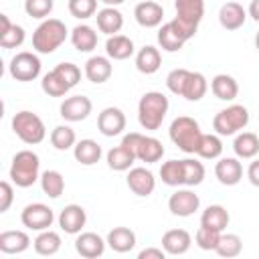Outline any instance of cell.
<instances>
[{"mask_svg":"<svg viewBox=\"0 0 259 259\" xmlns=\"http://www.w3.org/2000/svg\"><path fill=\"white\" fill-rule=\"evenodd\" d=\"M30 247V237L24 231H4L0 233V251L6 255L22 253Z\"/></svg>","mask_w":259,"mask_h":259,"instance_id":"cell-25","label":"cell"},{"mask_svg":"<svg viewBox=\"0 0 259 259\" xmlns=\"http://www.w3.org/2000/svg\"><path fill=\"white\" fill-rule=\"evenodd\" d=\"M221 257H237V255H241V251H243V241H241V237L239 235H235V233H227V235H223L221 233V239H219V245H217V249H214Z\"/></svg>","mask_w":259,"mask_h":259,"instance_id":"cell-41","label":"cell"},{"mask_svg":"<svg viewBox=\"0 0 259 259\" xmlns=\"http://www.w3.org/2000/svg\"><path fill=\"white\" fill-rule=\"evenodd\" d=\"M87 223V212L83 206L79 204H67L61 212H59V227L67 233V235H77L81 233V229Z\"/></svg>","mask_w":259,"mask_h":259,"instance_id":"cell-15","label":"cell"},{"mask_svg":"<svg viewBox=\"0 0 259 259\" xmlns=\"http://www.w3.org/2000/svg\"><path fill=\"white\" fill-rule=\"evenodd\" d=\"M214 176L225 186H235L243 178V166L237 158H221L214 166Z\"/></svg>","mask_w":259,"mask_h":259,"instance_id":"cell-17","label":"cell"},{"mask_svg":"<svg viewBox=\"0 0 259 259\" xmlns=\"http://www.w3.org/2000/svg\"><path fill=\"white\" fill-rule=\"evenodd\" d=\"M24 28L18 24H12L4 34H0V47L2 49H16L24 42Z\"/></svg>","mask_w":259,"mask_h":259,"instance_id":"cell-47","label":"cell"},{"mask_svg":"<svg viewBox=\"0 0 259 259\" xmlns=\"http://www.w3.org/2000/svg\"><path fill=\"white\" fill-rule=\"evenodd\" d=\"M105 243L97 233H81L77 239H75V251L85 257V259H95V257H101L103 251H105Z\"/></svg>","mask_w":259,"mask_h":259,"instance_id":"cell-18","label":"cell"},{"mask_svg":"<svg viewBox=\"0 0 259 259\" xmlns=\"http://www.w3.org/2000/svg\"><path fill=\"white\" fill-rule=\"evenodd\" d=\"M206 91H208V81H206V77H204L202 73H198V71H190L188 81H186L184 91H182V97L188 99V101H200Z\"/></svg>","mask_w":259,"mask_h":259,"instance_id":"cell-35","label":"cell"},{"mask_svg":"<svg viewBox=\"0 0 259 259\" xmlns=\"http://www.w3.org/2000/svg\"><path fill=\"white\" fill-rule=\"evenodd\" d=\"M97 130L105 136V138H113L119 136L125 130V113L119 107H105L99 115H97Z\"/></svg>","mask_w":259,"mask_h":259,"instance_id":"cell-12","label":"cell"},{"mask_svg":"<svg viewBox=\"0 0 259 259\" xmlns=\"http://www.w3.org/2000/svg\"><path fill=\"white\" fill-rule=\"evenodd\" d=\"M12 132L28 146H34V144H40L47 136V127L42 123V119L28 111V109H22L18 113H14L12 117Z\"/></svg>","mask_w":259,"mask_h":259,"instance_id":"cell-6","label":"cell"},{"mask_svg":"<svg viewBox=\"0 0 259 259\" xmlns=\"http://www.w3.org/2000/svg\"><path fill=\"white\" fill-rule=\"evenodd\" d=\"M174 8H176V16L172 22L182 32V36L190 40L196 34L198 24L204 16V0H176Z\"/></svg>","mask_w":259,"mask_h":259,"instance_id":"cell-4","label":"cell"},{"mask_svg":"<svg viewBox=\"0 0 259 259\" xmlns=\"http://www.w3.org/2000/svg\"><path fill=\"white\" fill-rule=\"evenodd\" d=\"M168 253L164 251V249H158V247H148V249H144V251H140V259H164Z\"/></svg>","mask_w":259,"mask_h":259,"instance_id":"cell-50","label":"cell"},{"mask_svg":"<svg viewBox=\"0 0 259 259\" xmlns=\"http://www.w3.org/2000/svg\"><path fill=\"white\" fill-rule=\"evenodd\" d=\"M134 40L125 34H111L105 40V53L113 61H125L134 55Z\"/></svg>","mask_w":259,"mask_h":259,"instance_id":"cell-23","label":"cell"},{"mask_svg":"<svg viewBox=\"0 0 259 259\" xmlns=\"http://www.w3.org/2000/svg\"><path fill=\"white\" fill-rule=\"evenodd\" d=\"M67 26L59 18H45L32 32V49L40 55L55 53L67 40Z\"/></svg>","mask_w":259,"mask_h":259,"instance_id":"cell-2","label":"cell"},{"mask_svg":"<svg viewBox=\"0 0 259 259\" xmlns=\"http://www.w3.org/2000/svg\"><path fill=\"white\" fill-rule=\"evenodd\" d=\"M51 144L55 150L59 152H65L69 148H73L77 144V136H75V130L69 127V125H57L53 132H51Z\"/></svg>","mask_w":259,"mask_h":259,"instance_id":"cell-40","label":"cell"},{"mask_svg":"<svg viewBox=\"0 0 259 259\" xmlns=\"http://www.w3.org/2000/svg\"><path fill=\"white\" fill-rule=\"evenodd\" d=\"M125 182H127V188H130L134 194H138V196H150V194L154 192V188H156V178H154V174H152L148 168H142V166L130 168Z\"/></svg>","mask_w":259,"mask_h":259,"instance_id":"cell-14","label":"cell"},{"mask_svg":"<svg viewBox=\"0 0 259 259\" xmlns=\"http://www.w3.org/2000/svg\"><path fill=\"white\" fill-rule=\"evenodd\" d=\"M210 91L221 101H233L239 95V83L235 81V77L227 73H219L210 81Z\"/></svg>","mask_w":259,"mask_h":259,"instance_id":"cell-24","label":"cell"},{"mask_svg":"<svg viewBox=\"0 0 259 259\" xmlns=\"http://www.w3.org/2000/svg\"><path fill=\"white\" fill-rule=\"evenodd\" d=\"M223 154V142L219 138V134H202L200 138V144H198V150H196V156L204 158V160H214Z\"/></svg>","mask_w":259,"mask_h":259,"instance_id":"cell-38","label":"cell"},{"mask_svg":"<svg viewBox=\"0 0 259 259\" xmlns=\"http://www.w3.org/2000/svg\"><path fill=\"white\" fill-rule=\"evenodd\" d=\"M136 160H138L136 154H134L130 148H125L123 144H119V146H115V148H111V150L107 152V166H109L111 170H115V172L130 170Z\"/></svg>","mask_w":259,"mask_h":259,"instance_id":"cell-32","label":"cell"},{"mask_svg":"<svg viewBox=\"0 0 259 259\" xmlns=\"http://www.w3.org/2000/svg\"><path fill=\"white\" fill-rule=\"evenodd\" d=\"M229 210L223 206V204H210L202 210L200 214V225L202 227H208V229H214V231H225L229 227Z\"/></svg>","mask_w":259,"mask_h":259,"instance_id":"cell-30","label":"cell"},{"mask_svg":"<svg viewBox=\"0 0 259 259\" xmlns=\"http://www.w3.org/2000/svg\"><path fill=\"white\" fill-rule=\"evenodd\" d=\"M107 245L115 251V253H127L136 247V233L127 227H113L107 233Z\"/></svg>","mask_w":259,"mask_h":259,"instance_id":"cell-26","label":"cell"},{"mask_svg":"<svg viewBox=\"0 0 259 259\" xmlns=\"http://www.w3.org/2000/svg\"><path fill=\"white\" fill-rule=\"evenodd\" d=\"M190 245H192V237L184 229H170L162 237V249L168 255H182L190 249Z\"/></svg>","mask_w":259,"mask_h":259,"instance_id":"cell-19","label":"cell"},{"mask_svg":"<svg viewBox=\"0 0 259 259\" xmlns=\"http://www.w3.org/2000/svg\"><path fill=\"white\" fill-rule=\"evenodd\" d=\"M168 136L174 142V146H178L184 154H196L200 138H202V132H200V125H198V121L194 117L180 115L170 123Z\"/></svg>","mask_w":259,"mask_h":259,"instance_id":"cell-3","label":"cell"},{"mask_svg":"<svg viewBox=\"0 0 259 259\" xmlns=\"http://www.w3.org/2000/svg\"><path fill=\"white\" fill-rule=\"evenodd\" d=\"M32 247L38 255H55L59 249H61V235L51 231V229H45V231H38L36 239L32 241Z\"/></svg>","mask_w":259,"mask_h":259,"instance_id":"cell-34","label":"cell"},{"mask_svg":"<svg viewBox=\"0 0 259 259\" xmlns=\"http://www.w3.org/2000/svg\"><path fill=\"white\" fill-rule=\"evenodd\" d=\"M233 150H235L237 158H243V160L255 158L259 154V138L253 132H243V134H239L235 138Z\"/></svg>","mask_w":259,"mask_h":259,"instance_id":"cell-33","label":"cell"},{"mask_svg":"<svg viewBox=\"0 0 259 259\" xmlns=\"http://www.w3.org/2000/svg\"><path fill=\"white\" fill-rule=\"evenodd\" d=\"M101 146L95 142V140H79L75 146H73V156H75V160L79 162V164H83V166H93V164H97L99 162V158H101Z\"/></svg>","mask_w":259,"mask_h":259,"instance_id":"cell-29","label":"cell"},{"mask_svg":"<svg viewBox=\"0 0 259 259\" xmlns=\"http://www.w3.org/2000/svg\"><path fill=\"white\" fill-rule=\"evenodd\" d=\"M160 178L168 186H180V184H184L182 160H168V162H164L162 168H160Z\"/></svg>","mask_w":259,"mask_h":259,"instance_id":"cell-39","label":"cell"},{"mask_svg":"<svg viewBox=\"0 0 259 259\" xmlns=\"http://www.w3.org/2000/svg\"><path fill=\"white\" fill-rule=\"evenodd\" d=\"M95 20H97V28L107 36L117 34L123 26V16L115 6H105V8L97 10Z\"/></svg>","mask_w":259,"mask_h":259,"instance_id":"cell-22","label":"cell"},{"mask_svg":"<svg viewBox=\"0 0 259 259\" xmlns=\"http://www.w3.org/2000/svg\"><path fill=\"white\" fill-rule=\"evenodd\" d=\"M10 26H12V22L8 20V16L6 14H0V34H4Z\"/></svg>","mask_w":259,"mask_h":259,"instance_id":"cell-53","label":"cell"},{"mask_svg":"<svg viewBox=\"0 0 259 259\" xmlns=\"http://www.w3.org/2000/svg\"><path fill=\"white\" fill-rule=\"evenodd\" d=\"M249 16L255 22H259V0H251V4H249Z\"/></svg>","mask_w":259,"mask_h":259,"instance_id":"cell-52","label":"cell"},{"mask_svg":"<svg viewBox=\"0 0 259 259\" xmlns=\"http://www.w3.org/2000/svg\"><path fill=\"white\" fill-rule=\"evenodd\" d=\"M219 239H221V231H214V229H208L202 225L198 227V231L194 235V241L202 251H214L219 245Z\"/></svg>","mask_w":259,"mask_h":259,"instance_id":"cell-43","label":"cell"},{"mask_svg":"<svg viewBox=\"0 0 259 259\" xmlns=\"http://www.w3.org/2000/svg\"><path fill=\"white\" fill-rule=\"evenodd\" d=\"M55 71L67 81V85H69L71 89L81 81V69H79L75 63H59V65L55 67Z\"/></svg>","mask_w":259,"mask_h":259,"instance_id":"cell-48","label":"cell"},{"mask_svg":"<svg viewBox=\"0 0 259 259\" xmlns=\"http://www.w3.org/2000/svg\"><path fill=\"white\" fill-rule=\"evenodd\" d=\"M113 73V65L109 61V57H101V55H95L91 59H87L85 63V77L91 81V83H105L109 81Z\"/></svg>","mask_w":259,"mask_h":259,"instance_id":"cell-20","label":"cell"},{"mask_svg":"<svg viewBox=\"0 0 259 259\" xmlns=\"http://www.w3.org/2000/svg\"><path fill=\"white\" fill-rule=\"evenodd\" d=\"M121 144L125 148H130L138 160L146 162V164H154L158 160H162L164 156V146L160 140L152 138V136H144V134H138V132H130L123 136Z\"/></svg>","mask_w":259,"mask_h":259,"instance_id":"cell-7","label":"cell"},{"mask_svg":"<svg viewBox=\"0 0 259 259\" xmlns=\"http://www.w3.org/2000/svg\"><path fill=\"white\" fill-rule=\"evenodd\" d=\"M245 18H247V10L239 4V2H227L221 6L219 10V22L223 28L227 30H237L245 24Z\"/></svg>","mask_w":259,"mask_h":259,"instance_id":"cell-21","label":"cell"},{"mask_svg":"<svg viewBox=\"0 0 259 259\" xmlns=\"http://www.w3.org/2000/svg\"><path fill=\"white\" fill-rule=\"evenodd\" d=\"M188 75H190L188 69H172V71L166 75V87H168L174 95H180V97H182L184 85H186V81H188Z\"/></svg>","mask_w":259,"mask_h":259,"instance_id":"cell-46","label":"cell"},{"mask_svg":"<svg viewBox=\"0 0 259 259\" xmlns=\"http://www.w3.org/2000/svg\"><path fill=\"white\" fill-rule=\"evenodd\" d=\"M182 168H184V186H198L204 180L202 162L192 160V158H184L182 160Z\"/></svg>","mask_w":259,"mask_h":259,"instance_id":"cell-42","label":"cell"},{"mask_svg":"<svg viewBox=\"0 0 259 259\" xmlns=\"http://www.w3.org/2000/svg\"><path fill=\"white\" fill-rule=\"evenodd\" d=\"M69 12L79 20H87L97 14V0H69Z\"/></svg>","mask_w":259,"mask_h":259,"instance_id":"cell-44","label":"cell"},{"mask_svg":"<svg viewBox=\"0 0 259 259\" xmlns=\"http://www.w3.org/2000/svg\"><path fill=\"white\" fill-rule=\"evenodd\" d=\"M20 221L30 231H45L55 223V212L51 206H47L42 202H32L22 208Z\"/></svg>","mask_w":259,"mask_h":259,"instance_id":"cell-10","label":"cell"},{"mask_svg":"<svg viewBox=\"0 0 259 259\" xmlns=\"http://www.w3.org/2000/svg\"><path fill=\"white\" fill-rule=\"evenodd\" d=\"M8 71L16 81H34L40 75V59L30 51L16 53L10 59Z\"/></svg>","mask_w":259,"mask_h":259,"instance_id":"cell-9","label":"cell"},{"mask_svg":"<svg viewBox=\"0 0 259 259\" xmlns=\"http://www.w3.org/2000/svg\"><path fill=\"white\" fill-rule=\"evenodd\" d=\"M168 97L162 91H148L142 95L140 103H138V121L144 130L148 132H156L160 130L166 113H168Z\"/></svg>","mask_w":259,"mask_h":259,"instance_id":"cell-1","label":"cell"},{"mask_svg":"<svg viewBox=\"0 0 259 259\" xmlns=\"http://www.w3.org/2000/svg\"><path fill=\"white\" fill-rule=\"evenodd\" d=\"M255 49L259 51V30H257V34H255Z\"/></svg>","mask_w":259,"mask_h":259,"instance_id":"cell-55","label":"cell"},{"mask_svg":"<svg viewBox=\"0 0 259 259\" xmlns=\"http://www.w3.org/2000/svg\"><path fill=\"white\" fill-rule=\"evenodd\" d=\"M40 188L49 198H59L65 190V178L59 170H45L40 174Z\"/></svg>","mask_w":259,"mask_h":259,"instance_id":"cell-36","label":"cell"},{"mask_svg":"<svg viewBox=\"0 0 259 259\" xmlns=\"http://www.w3.org/2000/svg\"><path fill=\"white\" fill-rule=\"evenodd\" d=\"M160 65H162V55H160V51L156 47L146 45V47H142L138 51V55H136V69L140 73L152 75V73H156L160 69Z\"/></svg>","mask_w":259,"mask_h":259,"instance_id":"cell-28","label":"cell"},{"mask_svg":"<svg viewBox=\"0 0 259 259\" xmlns=\"http://www.w3.org/2000/svg\"><path fill=\"white\" fill-rule=\"evenodd\" d=\"M38 168H40V160L32 150H20L14 154L12 164H10V180L20 186V188H28L32 186L40 176H38Z\"/></svg>","mask_w":259,"mask_h":259,"instance_id":"cell-5","label":"cell"},{"mask_svg":"<svg viewBox=\"0 0 259 259\" xmlns=\"http://www.w3.org/2000/svg\"><path fill=\"white\" fill-rule=\"evenodd\" d=\"M247 123H249V111L245 105H239V103H233L221 109L212 117V130L219 136H235L237 132L245 130Z\"/></svg>","mask_w":259,"mask_h":259,"instance_id":"cell-8","label":"cell"},{"mask_svg":"<svg viewBox=\"0 0 259 259\" xmlns=\"http://www.w3.org/2000/svg\"><path fill=\"white\" fill-rule=\"evenodd\" d=\"M247 178H249V182H251L253 186H259V158L249 164V168H247Z\"/></svg>","mask_w":259,"mask_h":259,"instance_id":"cell-51","label":"cell"},{"mask_svg":"<svg viewBox=\"0 0 259 259\" xmlns=\"http://www.w3.org/2000/svg\"><path fill=\"white\" fill-rule=\"evenodd\" d=\"M134 16H136V22L144 28H156L162 24V18H164V8L158 4V2H152V0H142L136 8H134Z\"/></svg>","mask_w":259,"mask_h":259,"instance_id":"cell-16","label":"cell"},{"mask_svg":"<svg viewBox=\"0 0 259 259\" xmlns=\"http://www.w3.org/2000/svg\"><path fill=\"white\" fill-rule=\"evenodd\" d=\"M105 6H119L121 2H125V0H101Z\"/></svg>","mask_w":259,"mask_h":259,"instance_id":"cell-54","label":"cell"},{"mask_svg":"<svg viewBox=\"0 0 259 259\" xmlns=\"http://www.w3.org/2000/svg\"><path fill=\"white\" fill-rule=\"evenodd\" d=\"M12 200H14L12 184L6 182V180H2L0 182V212H6L10 208V204H12Z\"/></svg>","mask_w":259,"mask_h":259,"instance_id":"cell-49","label":"cell"},{"mask_svg":"<svg viewBox=\"0 0 259 259\" xmlns=\"http://www.w3.org/2000/svg\"><path fill=\"white\" fill-rule=\"evenodd\" d=\"M53 6H55L53 0H24V12L38 20L49 18V14L53 12Z\"/></svg>","mask_w":259,"mask_h":259,"instance_id":"cell-45","label":"cell"},{"mask_svg":"<svg viewBox=\"0 0 259 259\" xmlns=\"http://www.w3.org/2000/svg\"><path fill=\"white\" fill-rule=\"evenodd\" d=\"M184 42H186V38L182 36V32L176 28V24L172 20L160 26V30H158V45L164 51L176 53V51H180L184 47Z\"/></svg>","mask_w":259,"mask_h":259,"instance_id":"cell-27","label":"cell"},{"mask_svg":"<svg viewBox=\"0 0 259 259\" xmlns=\"http://www.w3.org/2000/svg\"><path fill=\"white\" fill-rule=\"evenodd\" d=\"M40 87H42V91H45L47 95H51V97H63V95H67V91L71 89V87L67 85V81H65L55 69L49 71V73L42 77Z\"/></svg>","mask_w":259,"mask_h":259,"instance_id":"cell-37","label":"cell"},{"mask_svg":"<svg viewBox=\"0 0 259 259\" xmlns=\"http://www.w3.org/2000/svg\"><path fill=\"white\" fill-rule=\"evenodd\" d=\"M93 109V103L89 97L85 95H73V97H67L63 103H61V117L67 119V121H83L87 119V115L91 113Z\"/></svg>","mask_w":259,"mask_h":259,"instance_id":"cell-13","label":"cell"},{"mask_svg":"<svg viewBox=\"0 0 259 259\" xmlns=\"http://www.w3.org/2000/svg\"><path fill=\"white\" fill-rule=\"evenodd\" d=\"M71 42L79 53H91L97 47V32L89 24H77L71 30Z\"/></svg>","mask_w":259,"mask_h":259,"instance_id":"cell-31","label":"cell"},{"mask_svg":"<svg viewBox=\"0 0 259 259\" xmlns=\"http://www.w3.org/2000/svg\"><path fill=\"white\" fill-rule=\"evenodd\" d=\"M200 206V198L198 194H194L192 190L184 188V190H176L174 194H170L168 198V208L174 217H190L198 210Z\"/></svg>","mask_w":259,"mask_h":259,"instance_id":"cell-11","label":"cell"}]
</instances>
